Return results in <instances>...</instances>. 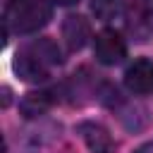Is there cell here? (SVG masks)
I'll list each match as a JSON object with an SVG mask.
<instances>
[{"label": "cell", "instance_id": "obj_1", "mask_svg": "<svg viewBox=\"0 0 153 153\" xmlns=\"http://www.w3.org/2000/svg\"><path fill=\"white\" fill-rule=\"evenodd\" d=\"M62 62V53L55 41L36 38L17 50L14 55V72L24 81H43L50 76V69Z\"/></svg>", "mask_w": 153, "mask_h": 153}, {"label": "cell", "instance_id": "obj_2", "mask_svg": "<svg viewBox=\"0 0 153 153\" xmlns=\"http://www.w3.org/2000/svg\"><path fill=\"white\" fill-rule=\"evenodd\" d=\"M53 17V0H7L2 22L5 33H33Z\"/></svg>", "mask_w": 153, "mask_h": 153}, {"label": "cell", "instance_id": "obj_3", "mask_svg": "<svg viewBox=\"0 0 153 153\" xmlns=\"http://www.w3.org/2000/svg\"><path fill=\"white\" fill-rule=\"evenodd\" d=\"M127 33L136 41L153 38V0H131L124 12Z\"/></svg>", "mask_w": 153, "mask_h": 153}, {"label": "cell", "instance_id": "obj_4", "mask_svg": "<svg viewBox=\"0 0 153 153\" xmlns=\"http://www.w3.org/2000/svg\"><path fill=\"white\" fill-rule=\"evenodd\" d=\"M93 55L100 65H117L127 57V43L115 29H103L93 38Z\"/></svg>", "mask_w": 153, "mask_h": 153}, {"label": "cell", "instance_id": "obj_5", "mask_svg": "<svg viewBox=\"0 0 153 153\" xmlns=\"http://www.w3.org/2000/svg\"><path fill=\"white\" fill-rule=\"evenodd\" d=\"M124 86L136 96H151L153 93V60L148 57L134 60L124 72Z\"/></svg>", "mask_w": 153, "mask_h": 153}, {"label": "cell", "instance_id": "obj_6", "mask_svg": "<svg viewBox=\"0 0 153 153\" xmlns=\"http://www.w3.org/2000/svg\"><path fill=\"white\" fill-rule=\"evenodd\" d=\"M79 134L86 141L91 153H112L115 151V141L108 134V129L98 122H81L79 124Z\"/></svg>", "mask_w": 153, "mask_h": 153}, {"label": "cell", "instance_id": "obj_7", "mask_svg": "<svg viewBox=\"0 0 153 153\" xmlns=\"http://www.w3.org/2000/svg\"><path fill=\"white\" fill-rule=\"evenodd\" d=\"M62 38H65V43H67L69 50H81L88 43V38H91L88 22L84 17H79V14L65 17V22H62Z\"/></svg>", "mask_w": 153, "mask_h": 153}, {"label": "cell", "instance_id": "obj_8", "mask_svg": "<svg viewBox=\"0 0 153 153\" xmlns=\"http://www.w3.org/2000/svg\"><path fill=\"white\" fill-rule=\"evenodd\" d=\"M50 105H53V93H50V91H29V93L22 98L19 110H22L24 117L31 120V117L43 115Z\"/></svg>", "mask_w": 153, "mask_h": 153}, {"label": "cell", "instance_id": "obj_9", "mask_svg": "<svg viewBox=\"0 0 153 153\" xmlns=\"http://www.w3.org/2000/svg\"><path fill=\"white\" fill-rule=\"evenodd\" d=\"M124 10V0H91V12L100 22H112Z\"/></svg>", "mask_w": 153, "mask_h": 153}, {"label": "cell", "instance_id": "obj_10", "mask_svg": "<svg viewBox=\"0 0 153 153\" xmlns=\"http://www.w3.org/2000/svg\"><path fill=\"white\" fill-rule=\"evenodd\" d=\"M134 153H153V139H151V141H146V143H141Z\"/></svg>", "mask_w": 153, "mask_h": 153}, {"label": "cell", "instance_id": "obj_11", "mask_svg": "<svg viewBox=\"0 0 153 153\" xmlns=\"http://www.w3.org/2000/svg\"><path fill=\"white\" fill-rule=\"evenodd\" d=\"M55 5H62V7H72V5H76L79 0H53Z\"/></svg>", "mask_w": 153, "mask_h": 153}]
</instances>
